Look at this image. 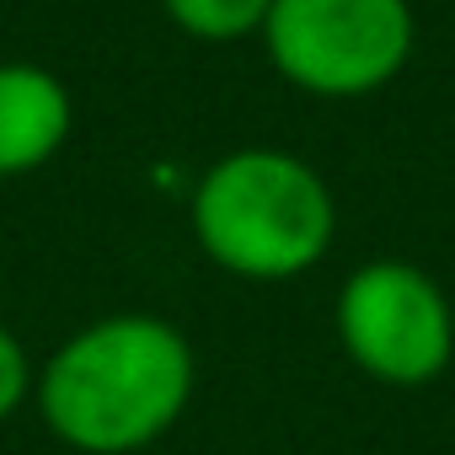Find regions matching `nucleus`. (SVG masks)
<instances>
[{
    "instance_id": "nucleus-1",
    "label": "nucleus",
    "mask_w": 455,
    "mask_h": 455,
    "mask_svg": "<svg viewBox=\"0 0 455 455\" xmlns=\"http://www.w3.org/2000/svg\"><path fill=\"white\" fill-rule=\"evenodd\" d=\"M33 396L60 444L81 455H134L182 418L193 348L161 316H102L54 348Z\"/></svg>"
},
{
    "instance_id": "nucleus-2",
    "label": "nucleus",
    "mask_w": 455,
    "mask_h": 455,
    "mask_svg": "<svg viewBox=\"0 0 455 455\" xmlns=\"http://www.w3.org/2000/svg\"><path fill=\"white\" fill-rule=\"evenodd\" d=\"M332 231L338 204L327 182L290 150H231L193 188V236L236 279H295L327 258Z\"/></svg>"
},
{
    "instance_id": "nucleus-3",
    "label": "nucleus",
    "mask_w": 455,
    "mask_h": 455,
    "mask_svg": "<svg viewBox=\"0 0 455 455\" xmlns=\"http://www.w3.org/2000/svg\"><path fill=\"white\" fill-rule=\"evenodd\" d=\"M274 70L311 97H364L412 54L407 0H274L263 28Z\"/></svg>"
},
{
    "instance_id": "nucleus-4",
    "label": "nucleus",
    "mask_w": 455,
    "mask_h": 455,
    "mask_svg": "<svg viewBox=\"0 0 455 455\" xmlns=\"http://www.w3.org/2000/svg\"><path fill=\"white\" fill-rule=\"evenodd\" d=\"M338 338L370 380L428 386L455 354V311L418 263L375 258L338 295Z\"/></svg>"
},
{
    "instance_id": "nucleus-5",
    "label": "nucleus",
    "mask_w": 455,
    "mask_h": 455,
    "mask_svg": "<svg viewBox=\"0 0 455 455\" xmlns=\"http://www.w3.org/2000/svg\"><path fill=\"white\" fill-rule=\"evenodd\" d=\"M70 140V92L44 65H0V177L38 172Z\"/></svg>"
},
{
    "instance_id": "nucleus-6",
    "label": "nucleus",
    "mask_w": 455,
    "mask_h": 455,
    "mask_svg": "<svg viewBox=\"0 0 455 455\" xmlns=\"http://www.w3.org/2000/svg\"><path fill=\"white\" fill-rule=\"evenodd\" d=\"M166 17L188 33V38H204V44H236V38H252L268 28V12L274 0H161Z\"/></svg>"
},
{
    "instance_id": "nucleus-7",
    "label": "nucleus",
    "mask_w": 455,
    "mask_h": 455,
    "mask_svg": "<svg viewBox=\"0 0 455 455\" xmlns=\"http://www.w3.org/2000/svg\"><path fill=\"white\" fill-rule=\"evenodd\" d=\"M38 375H33V359L22 348V338L12 327H0V418H12L28 396H33Z\"/></svg>"
}]
</instances>
